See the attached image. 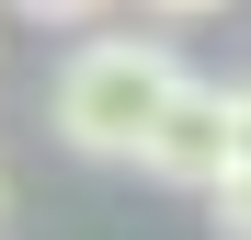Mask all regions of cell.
I'll return each instance as SVG.
<instances>
[{"label":"cell","mask_w":251,"mask_h":240,"mask_svg":"<svg viewBox=\"0 0 251 240\" xmlns=\"http://www.w3.org/2000/svg\"><path fill=\"white\" fill-rule=\"evenodd\" d=\"M149 12H183V23H194V12H228V0H149Z\"/></svg>","instance_id":"8992f818"},{"label":"cell","mask_w":251,"mask_h":240,"mask_svg":"<svg viewBox=\"0 0 251 240\" xmlns=\"http://www.w3.org/2000/svg\"><path fill=\"white\" fill-rule=\"evenodd\" d=\"M137 172L183 183V194H205L228 172V92H217V80H183V92H172V114H160L149 149H137Z\"/></svg>","instance_id":"7a4b0ae2"},{"label":"cell","mask_w":251,"mask_h":240,"mask_svg":"<svg viewBox=\"0 0 251 240\" xmlns=\"http://www.w3.org/2000/svg\"><path fill=\"white\" fill-rule=\"evenodd\" d=\"M228 172H251V92H228Z\"/></svg>","instance_id":"5b68a950"},{"label":"cell","mask_w":251,"mask_h":240,"mask_svg":"<svg viewBox=\"0 0 251 240\" xmlns=\"http://www.w3.org/2000/svg\"><path fill=\"white\" fill-rule=\"evenodd\" d=\"M205 206H217L228 240H251V172H217V183H205Z\"/></svg>","instance_id":"3957f363"},{"label":"cell","mask_w":251,"mask_h":240,"mask_svg":"<svg viewBox=\"0 0 251 240\" xmlns=\"http://www.w3.org/2000/svg\"><path fill=\"white\" fill-rule=\"evenodd\" d=\"M12 12H23V23H92L103 0H12Z\"/></svg>","instance_id":"277c9868"},{"label":"cell","mask_w":251,"mask_h":240,"mask_svg":"<svg viewBox=\"0 0 251 240\" xmlns=\"http://www.w3.org/2000/svg\"><path fill=\"white\" fill-rule=\"evenodd\" d=\"M0 206H12V172H0Z\"/></svg>","instance_id":"52a82bcc"},{"label":"cell","mask_w":251,"mask_h":240,"mask_svg":"<svg viewBox=\"0 0 251 240\" xmlns=\"http://www.w3.org/2000/svg\"><path fill=\"white\" fill-rule=\"evenodd\" d=\"M183 80H194V69L160 46V34H92V46L57 69V137H69L80 160H137Z\"/></svg>","instance_id":"6da1fadb"}]
</instances>
